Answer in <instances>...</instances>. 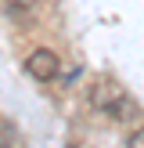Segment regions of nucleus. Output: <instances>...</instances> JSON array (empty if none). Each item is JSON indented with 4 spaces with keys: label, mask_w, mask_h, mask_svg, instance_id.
I'll list each match as a JSON object with an SVG mask.
<instances>
[{
    "label": "nucleus",
    "mask_w": 144,
    "mask_h": 148,
    "mask_svg": "<svg viewBox=\"0 0 144 148\" xmlns=\"http://www.w3.org/2000/svg\"><path fill=\"white\" fill-rule=\"evenodd\" d=\"M86 98H90V108H94V112L108 116V119H115V123H122V119L133 116V101H130V94L122 90L115 79H97Z\"/></svg>",
    "instance_id": "nucleus-1"
},
{
    "label": "nucleus",
    "mask_w": 144,
    "mask_h": 148,
    "mask_svg": "<svg viewBox=\"0 0 144 148\" xmlns=\"http://www.w3.org/2000/svg\"><path fill=\"white\" fill-rule=\"evenodd\" d=\"M25 69H29V76L40 79V83H50V79L61 76V62H58L54 51H33L29 62H25Z\"/></svg>",
    "instance_id": "nucleus-2"
},
{
    "label": "nucleus",
    "mask_w": 144,
    "mask_h": 148,
    "mask_svg": "<svg viewBox=\"0 0 144 148\" xmlns=\"http://www.w3.org/2000/svg\"><path fill=\"white\" fill-rule=\"evenodd\" d=\"M126 148H144V127H137L133 134L126 137Z\"/></svg>",
    "instance_id": "nucleus-3"
},
{
    "label": "nucleus",
    "mask_w": 144,
    "mask_h": 148,
    "mask_svg": "<svg viewBox=\"0 0 144 148\" xmlns=\"http://www.w3.org/2000/svg\"><path fill=\"white\" fill-rule=\"evenodd\" d=\"M4 4L11 7V11H29V7H36L40 0H4Z\"/></svg>",
    "instance_id": "nucleus-4"
}]
</instances>
